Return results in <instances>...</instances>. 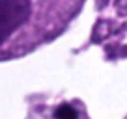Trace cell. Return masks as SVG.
Returning a JSON list of instances; mask_svg holds the SVG:
<instances>
[{
  "label": "cell",
  "mask_w": 127,
  "mask_h": 119,
  "mask_svg": "<svg viewBox=\"0 0 127 119\" xmlns=\"http://www.w3.org/2000/svg\"><path fill=\"white\" fill-rule=\"evenodd\" d=\"M30 9V0H0V43H4L21 24L26 22Z\"/></svg>",
  "instance_id": "6da1fadb"
},
{
  "label": "cell",
  "mask_w": 127,
  "mask_h": 119,
  "mask_svg": "<svg viewBox=\"0 0 127 119\" xmlns=\"http://www.w3.org/2000/svg\"><path fill=\"white\" fill-rule=\"evenodd\" d=\"M54 117L56 119H79V112H77L71 104H62V106L56 108Z\"/></svg>",
  "instance_id": "7a4b0ae2"
}]
</instances>
